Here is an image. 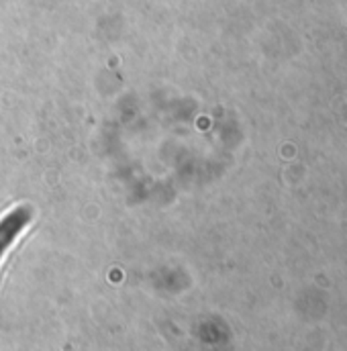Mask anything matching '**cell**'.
Returning a JSON list of instances; mask_svg holds the SVG:
<instances>
[{"label": "cell", "instance_id": "obj_1", "mask_svg": "<svg viewBox=\"0 0 347 351\" xmlns=\"http://www.w3.org/2000/svg\"><path fill=\"white\" fill-rule=\"evenodd\" d=\"M31 217L33 213L29 206H16L4 219H0V260L6 254V250L12 245V241L19 237V233L27 227Z\"/></svg>", "mask_w": 347, "mask_h": 351}]
</instances>
